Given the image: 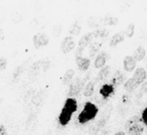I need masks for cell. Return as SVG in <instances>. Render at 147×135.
<instances>
[{
	"instance_id": "603a6c76",
	"label": "cell",
	"mask_w": 147,
	"mask_h": 135,
	"mask_svg": "<svg viewBox=\"0 0 147 135\" xmlns=\"http://www.w3.org/2000/svg\"><path fill=\"white\" fill-rule=\"evenodd\" d=\"M141 120H142V123L147 125V107L143 110L142 114H141Z\"/></svg>"
},
{
	"instance_id": "ffe728a7",
	"label": "cell",
	"mask_w": 147,
	"mask_h": 135,
	"mask_svg": "<svg viewBox=\"0 0 147 135\" xmlns=\"http://www.w3.org/2000/svg\"><path fill=\"white\" fill-rule=\"evenodd\" d=\"M81 31V26L78 24V23H75V24H73V26L71 27V29H69V32L71 33V34H79V32Z\"/></svg>"
},
{
	"instance_id": "8fae6325",
	"label": "cell",
	"mask_w": 147,
	"mask_h": 135,
	"mask_svg": "<svg viewBox=\"0 0 147 135\" xmlns=\"http://www.w3.org/2000/svg\"><path fill=\"white\" fill-rule=\"evenodd\" d=\"M114 86H113V84H105L103 85L102 87H101L100 89V94L102 95L104 98H108V97H110L111 95L114 93Z\"/></svg>"
},
{
	"instance_id": "d6986e66",
	"label": "cell",
	"mask_w": 147,
	"mask_h": 135,
	"mask_svg": "<svg viewBox=\"0 0 147 135\" xmlns=\"http://www.w3.org/2000/svg\"><path fill=\"white\" fill-rule=\"evenodd\" d=\"M123 80H124V76H123L120 72H118V74L115 76L114 80H113V86H118V85H120Z\"/></svg>"
},
{
	"instance_id": "ac0fdd59",
	"label": "cell",
	"mask_w": 147,
	"mask_h": 135,
	"mask_svg": "<svg viewBox=\"0 0 147 135\" xmlns=\"http://www.w3.org/2000/svg\"><path fill=\"white\" fill-rule=\"evenodd\" d=\"M74 75H75V72H74V70H67V72H65V74L63 75V85H67L69 83H71V80H73Z\"/></svg>"
},
{
	"instance_id": "7c38bea8",
	"label": "cell",
	"mask_w": 147,
	"mask_h": 135,
	"mask_svg": "<svg viewBox=\"0 0 147 135\" xmlns=\"http://www.w3.org/2000/svg\"><path fill=\"white\" fill-rule=\"evenodd\" d=\"M145 55H146V51H145V49L143 47H139L136 49V51L133 53V57L136 59V61H140L144 59Z\"/></svg>"
},
{
	"instance_id": "6da1fadb",
	"label": "cell",
	"mask_w": 147,
	"mask_h": 135,
	"mask_svg": "<svg viewBox=\"0 0 147 135\" xmlns=\"http://www.w3.org/2000/svg\"><path fill=\"white\" fill-rule=\"evenodd\" d=\"M78 109V104H77L76 99L74 98H67L65 102L63 109H61V113L59 115V122L61 125L65 126L67 124H69V122L71 121V118L73 116V114L77 111Z\"/></svg>"
},
{
	"instance_id": "e0dca14e",
	"label": "cell",
	"mask_w": 147,
	"mask_h": 135,
	"mask_svg": "<svg viewBox=\"0 0 147 135\" xmlns=\"http://www.w3.org/2000/svg\"><path fill=\"white\" fill-rule=\"evenodd\" d=\"M92 36H93V34L92 33H90V34H86V35H84V36L81 38V41H79V47H81L82 49H84L85 47L88 45V43H89V41L92 39Z\"/></svg>"
},
{
	"instance_id": "4fadbf2b",
	"label": "cell",
	"mask_w": 147,
	"mask_h": 135,
	"mask_svg": "<svg viewBox=\"0 0 147 135\" xmlns=\"http://www.w3.org/2000/svg\"><path fill=\"white\" fill-rule=\"evenodd\" d=\"M123 41H124V34L121 33V32L116 33V34L113 35L112 38H111L110 45L111 47H116L117 45H119L120 43H122Z\"/></svg>"
},
{
	"instance_id": "d4e9b609",
	"label": "cell",
	"mask_w": 147,
	"mask_h": 135,
	"mask_svg": "<svg viewBox=\"0 0 147 135\" xmlns=\"http://www.w3.org/2000/svg\"><path fill=\"white\" fill-rule=\"evenodd\" d=\"M115 135H126V134H125V133L123 132V131H119V132H117Z\"/></svg>"
},
{
	"instance_id": "52a82bcc",
	"label": "cell",
	"mask_w": 147,
	"mask_h": 135,
	"mask_svg": "<svg viewBox=\"0 0 147 135\" xmlns=\"http://www.w3.org/2000/svg\"><path fill=\"white\" fill-rule=\"evenodd\" d=\"M84 81L85 80H83V81L77 80L74 84L71 85V89H69V98H71V97H74V96H77V95L81 92L83 86H84Z\"/></svg>"
},
{
	"instance_id": "5b68a950",
	"label": "cell",
	"mask_w": 147,
	"mask_h": 135,
	"mask_svg": "<svg viewBox=\"0 0 147 135\" xmlns=\"http://www.w3.org/2000/svg\"><path fill=\"white\" fill-rule=\"evenodd\" d=\"M146 77H147V73H146V71H145V69H143V68H138V69L135 70L132 79L139 86V85L142 84V83L146 80Z\"/></svg>"
},
{
	"instance_id": "9a60e30c",
	"label": "cell",
	"mask_w": 147,
	"mask_h": 135,
	"mask_svg": "<svg viewBox=\"0 0 147 135\" xmlns=\"http://www.w3.org/2000/svg\"><path fill=\"white\" fill-rule=\"evenodd\" d=\"M138 87V85L136 84V82H135L134 80H133L132 78L131 79H128V80L126 81V83L124 84V88L126 91H128V92H132V91H134L135 89Z\"/></svg>"
},
{
	"instance_id": "277c9868",
	"label": "cell",
	"mask_w": 147,
	"mask_h": 135,
	"mask_svg": "<svg viewBox=\"0 0 147 135\" xmlns=\"http://www.w3.org/2000/svg\"><path fill=\"white\" fill-rule=\"evenodd\" d=\"M75 49V41L71 36H67L63 41L61 45V49L63 53H69Z\"/></svg>"
},
{
	"instance_id": "3957f363",
	"label": "cell",
	"mask_w": 147,
	"mask_h": 135,
	"mask_svg": "<svg viewBox=\"0 0 147 135\" xmlns=\"http://www.w3.org/2000/svg\"><path fill=\"white\" fill-rule=\"evenodd\" d=\"M32 41H33V45H34L35 49H40V47H45L49 43V36L45 33L39 32L36 33L33 36Z\"/></svg>"
},
{
	"instance_id": "44dd1931",
	"label": "cell",
	"mask_w": 147,
	"mask_h": 135,
	"mask_svg": "<svg viewBox=\"0 0 147 135\" xmlns=\"http://www.w3.org/2000/svg\"><path fill=\"white\" fill-rule=\"evenodd\" d=\"M134 28H135V26H134V24H133V23L129 24L128 26H127L126 31H125V34H126L128 37H131L133 35V33H134Z\"/></svg>"
},
{
	"instance_id": "8992f818",
	"label": "cell",
	"mask_w": 147,
	"mask_h": 135,
	"mask_svg": "<svg viewBox=\"0 0 147 135\" xmlns=\"http://www.w3.org/2000/svg\"><path fill=\"white\" fill-rule=\"evenodd\" d=\"M123 68L128 73H131L136 68V59L133 57V55H127L123 61Z\"/></svg>"
},
{
	"instance_id": "30bf717a",
	"label": "cell",
	"mask_w": 147,
	"mask_h": 135,
	"mask_svg": "<svg viewBox=\"0 0 147 135\" xmlns=\"http://www.w3.org/2000/svg\"><path fill=\"white\" fill-rule=\"evenodd\" d=\"M76 63L77 65H78L79 70L83 71H87L90 67V59H87V57H77L76 59Z\"/></svg>"
},
{
	"instance_id": "9c48e42d",
	"label": "cell",
	"mask_w": 147,
	"mask_h": 135,
	"mask_svg": "<svg viewBox=\"0 0 147 135\" xmlns=\"http://www.w3.org/2000/svg\"><path fill=\"white\" fill-rule=\"evenodd\" d=\"M107 59H108V55H107L105 51L100 53L96 57V59H95V63H94V67L96 68V69H102V68H104L105 65H106Z\"/></svg>"
},
{
	"instance_id": "7a4b0ae2",
	"label": "cell",
	"mask_w": 147,
	"mask_h": 135,
	"mask_svg": "<svg viewBox=\"0 0 147 135\" xmlns=\"http://www.w3.org/2000/svg\"><path fill=\"white\" fill-rule=\"evenodd\" d=\"M98 111H99V109L96 105L91 102H87L86 104L84 105L83 110L81 111L80 114H79L78 121L81 124H85V123L95 119V117L98 114Z\"/></svg>"
},
{
	"instance_id": "ba28073f",
	"label": "cell",
	"mask_w": 147,
	"mask_h": 135,
	"mask_svg": "<svg viewBox=\"0 0 147 135\" xmlns=\"http://www.w3.org/2000/svg\"><path fill=\"white\" fill-rule=\"evenodd\" d=\"M142 121H139L136 122L134 124H132L129 127L127 130H128V134L129 135H142L143 131H144V126L141 124Z\"/></svg>"
},
{
	"instance_id": "cb8c5ba5",
	"label": "cell",
	"mask_w": 147,
	"mask_h": 135,
	"mask_svg": "<svg viewBox=\"0 0 147 135\" xmlns=\"http://www.w3.org/2000/svg\"><path fill=\"white\" fill-rule=\"evenodd\" d=\"M0 135H7V131L4 125H0Z\"/></svg>"
},
{
	"instance_id": "5bb4252c",
	"label": "cell",
	"mask_w": 147,
	"mask_h": 135,
	"mask_svg": "<svg viewBox=\"0 0 147 135\" xmlns=\"http://www.w3.org/2000/svg\"><path fill=\"white\" fill-rule=\"evenodd\" d=\"M95 89V82H89L84 87V95L86 97H91L94 93Z\"/></svg>"
},
{
	"instance_id": "2e32d148",
	"label": "cell",
	"mask_w": 147,
	"mask_h": 135,
	"mask_svg": "<svg viewBox=\"0 0 147 135\" xmlns=\"http://www.w3.org/2000/svg\"><path fill=\"white\" fill-rule=\"evenodd\" d=\"M109 74H110V67H109V65H105L104 68H102V69H101L100 72H99L98 80L99 81L105 80V79L109 76Z\"/></svg>"
},
{
	"instance_id": "7402d4cb",
	"label": "cell",
	"mask_w": 147,
	"mask_h": 135,
	"mask_svg": "<svg viewBox=\"0 0 147 135\" xmlns=\"http://www.w3.org/2000/svg\"><path fill=\"white\" fill-rule=\"evenodd\" d=\"M6 67H7V59L5 57H0V71L5 70Z\"/></svg>"
}]
</instances>
